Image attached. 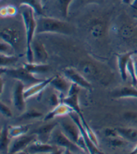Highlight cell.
I'll use <instances>...</instances> for the list:
<instances>
[{
    "label": "cell",
    "mask_w": 137,
    "mask_h": 154,
    "mask_svg": "<svg viewBox=\"0 0 137 154\" xmlns=\"http://www.w3.org/2000/svg\"><path fill=\"white\" fill-rule=\"evenodd\" d=\"M21 14L24 21L25 35L26 36V58L28 63H34L32 43L36 34L37 21L35 12L32 8L25 4H20Z\"/></svg>",
    "instance_id": "1"
},
{
    "label": "cell",
    "mask_w": 137,
    "mask_h": 154,
    "mask_svg": "<svg viewBox=\"0 0 137 154\" xmlns=\"http://www.w3.org/2000/svg\"><path fill=\"white\" fill-rule=\"evenodd\" d=\"M36 33L61 34L69 35L73 32V28L68 22L51 16H40L36 19Z\"/></svg>",
    "instance_id": "2"
},
{
    "label": "cell",
    "mask_w": 137,
    "mask_h": 154,
    "mask_svg": "<svg viewBox=\"0 0 137 154\" xmlns=\"http://www.w3.org/2000/svg\"><path fill=\"white\" fill-rule=\"evenodd\" d=\"M60 129L64 135L79 147H80L84 152H88L87 146L79 127L72 119H70V121L69 120L62 121Z\"/></svg>",
    "instance_id": "3"
},
{
    "label": "cell",
    "mask_w": 137,
    "mask_h": 154,
    "mask_svg": "<svg viewBox=\"0 0 137 154\" xmlns=\"http://www.w3.org/2000/svg\"><path fill=\"white\" fill-rule=\"evenodd\" d=\"M1 73L6 74L16 80L22 82L24 85L27 84L30 86L43 80L30 73L24 66L18 68H1Z\"/></svg>",
    "instance_id": "4"
},
{
    "label": "cell",
    "mask_w": 137,
    "mask_h": 154,
    "mask_svg": "<svg viewBox=\"0 0 137 154\" xmlns=\"http://www.w3.org/2000/svg\"><path fill=\"white\" fill-rule=\"evenodd\" d=\"M48 143L62 149H70L72 152H84L80 147L68 139L62 132L60 128L58 127L52 131Z\"/></svg>",
    "instance_id": "5"
},
{
    "label": "cell",
    "mask_w": 137,
    "mask_h": 154,
    "mask_svg": "<svg viewBox=\"0 0 137 154\" xmlns=\"http://www.w3.org/2000/svg\"><path fill=\"white\" fill-rule=\"evenodd\" d=\"M0 37L1 41L11 45L16 51L20 47L23 38L20 30L12 26H6L1 28Z\"/></svg>",
    "instance_id": "6"
},
{
    "label": "cell",
    "mask_w": 137,
    "mask_h": 154,
    "mask_svg": "<svg viewBox=\"0 0 137 154\" xmlns=\"http://www.w3.org/2000/svg\"><path fill=\"white\" fill-rule=\"evenodd\" d=\"M108 27V22L104 18H96L90 22L88 31L93 38L100 40L106 35Z\"/></svg>",
    "instance_id": "7"
},
{
    "label": "cell",
    "mask_w": 137,
    "mask_h": 154,
    "mask_svg": "<svg viewBox=\"0 0 137 154\" xmlns=\"http://www.w3.org/2000/svg\"><path fill=\"white\" fill-rule=\"evenodd\" d=\"M80 90V87L75 84H72L71 85L69 92H68L66 96L64 97L61 101L63 103L67 104L76 113L82 117L84 116L82 115L80 106L79 99H78V94Z\"/></svg>",
    "instance_id": "8"
},
{
    "label": "cell",
    "mask_w": 137,
    "mask_h": 154,
    "mask_svg": "<svg viewBox=\"0 0 137 154\" xmlns=\"http://www.w3.org/2000/svg\"><path fill=\"white\" fill-rule=\"evenodd\" d=\"M64 75L71 83L78 85L79 87L86 90L92 89V85L89 81L80 72L72 67H67L64 70Z\"/></svg>",
    "instance_id": "9"
},
{
    "label": "cell",
    "mask_w": 137,
    "mask_h": 154,
    "mask_svg": "<svg viewBox=\"0 0 137 154\" xmlns=\"http://www.w3.org/2000/svg\"><path fill=\"white\" fill-rule=\"evenodd\" d=\"M38 139L36 135L34 133L25 135L15 138L14 141L11 143L9 152L7 154H15L21 151L25 150L29 145Z\"/></svg>",
    "instance_id": "10"
},
{
    "label": "cell",
    "mask_w": 137,
    "mask_h": 154,
    "mask_svg": "<svg viewBox=\"0 0 137 154\" xmlns=\"http://www.w3.org/2000/svg\"><path fill=\"white\" fill-rule=\"evenodd\" d=\"M25 85L20 81L16 80L13 90L12 102L14 107L19 111H24L25 108V100L24 97Z\"/></svg>",
    "instance_id": "11"
},
{
    "label": "cell",
    "mask_w": 137,
    "mask_h": 154,
    "mask_svg": "<svg viewBox=\"0 0 137 154\" xmlns=\"http://www.w3.org/2000/svg\"><path fill=\"white\" fill-rule=\"evenodd\" d=\"M60 147L39 140H35L32 142L25 150L30 154H48L58 149Z\"/></svg>",
    "instance_id": "12"
},
{
    "label": "cell",
    "mask_w": 137,
    "mask_h": 154,
    "mask_svg": "<svg viewBox=\"0 0 137 154\" xmlns=\"http://www.w3.org/2000/svg\"><path fill=\"white\" fill-rule=\"evenodd\" d=\"M33 51L34 63H46L48 59V53L44 45L38 40L34 39L32 43Z\"/></svg>",
    "instance_id": "13"
},
{
    "label": "cell",
    "mask_w": 137,
    "mask_h": 154,
    "mask_svg": "<svg viewBox=\"0 0 137 154\" xmlns=\"http://www.w3.org/2000/svg\"><path fill=\"white\" fill-rule=\"evenodd\" d=\"M72 83L64 75H57L53 77L50 85L52 86L54 89L58 91L61 94H64L66 96Z\"/></svg>",
    "instance_id": "14"
},
{
    "label": "cell",
    "mask_w": 137,
    "mask_h": 154,
    "mask_svg": "<svg viewBox=\"0 0 137 154\" xmlns=\"http://www.w3.org/2000/svg\"><path fill=\"white\" fill-rule=\"evenodd\" d=\"M136 53V51H130L122 54L117 55V63H118L120 75L123 81H126L128 78L127 65L131 57Z\"/></svg>",
    "instance_id": "15"
},
{
    "label": "cell",
    "mask_w": 137,
    "mask_h": 154,
    "mask_svg": "<svg viewBox=\"0 0 137 154\" xmlns=\"http://www.w3.org/2000/svg\"><path fill=\"white\" fill-rule=\"evenodd\" d=\"M53 77L45 79H43L42 81L38 82V83L34 84L31 86L28 87L27 89L24 90V97L25 100H28L32 97L35 96L39 94L42 92L48 85L50 84V82L52 81Z\"/></svg>",
    "instance_id": "16"
},
{
    "label": "cell",
    "mask_w": 137,
    "mask_h": 154,
    "mask_svg": "<svg viewBox=\"0 0 137 154\" xmlns=\"http://www.w3.org/2000/svg\"><path fill=\"white\" fill-rule=\"evenodd\" d=\"M73 112H74V111L69 106H68L67 104L63 103V102H61L58 106L54 107L53 110H51L47 115L44 116V121H50V120H52L56 117H58V116H69Z\"/></svg>",
    "instance_id": "17"
},
{
    "label": "cell",
    "mask_w": 137,
    "mask_h": 154,
    "mask_svg": "<svg viewBox=\"0 0 137 154\" xmlns=\"http://www.w3.org/2000/svg\"><path fill=\"white\" fill-rule=\"evenodd\" d=\"M58 124L56 122H51L49 124L43 125L38 129L34 131L32 133L36 135L38 140L44 143H48L52 131L57 127Z\"/></svg>",
    "instance_id": "18"
},
{
    "label": "cell",
    "mask_w": 137,
    "mask_h": 154,
    "mask_svg": "<svg viewBox=\"0 0 137 154\" xmlns=\"http://www.w3.org/2000/svg\"><path fill=\"white\" fill-rule=\"evenodd\" d=\"M11 137L9 133V127L7 125L1 128L0 136V152L1 154H7L11 145Z\"/></svg>",
    "instance_id": "19"
},
{
    "label": "cell",
    "mask_w": 137,
    "mask_h": 154,
    "mask_svg": "<svg viewBox=\"0 0 137 154\" xmlns=\"http://www.w3.org/2000/svg\"><path fill=\"white\" fill-rule=\"evenodd\" d=\"M118 135L128 142L137 143V129L135 128H115Z\"/></svg>",
    "instance_id": "20"
},
{
    "label": "cell",
    "mask_w": 137,
    "mask_h": 154,
    "mask_svg": "<svg viewBox=\"0 0 137 154\" xmlns=\"http://www.w3.org/2000/svg\"><path fill=\"white\" fill-rule=\"evenodd\" d=\"M24 67L30 73L34 74H42L48 72L50 70V66L47 63H26L24 65Z\"/></svg>",
    "instance_id": "21"
},
{
    "label": "cell",
    "mask_w": 137,
    "mask_h": 154,
    "mask_svg": "<svg viewBox=\"0 0 137 154\" xmlns=\"http://www.w3.org/2000/svg\"><path fill=\"white\" fill-rule=\"evenodd\" d=\"M112 96L116 98H137V89L133 86H125L115 91Z\"/></svg>",
    "instance_id": "22"
},
{
    "label": "cell",
    "mask_w": 137,
    "mask_h": 154,
    "mask_svg": "<svg viewBox=\"0 0 137 154\" xmlns=\"http://www.w3.org/2000/svg\"><path fill=\"white\" fill-rule=\"evenodd\" d=\"M30 129V125H18L9 127V133L11 138H18L25 135Z\"/></svg>",
    "instance_id": "23"
},
{
    "label": "cell",
    "mask_w": 137,
    "mask_h": 154,
    "mask_svg": "<svg viewBox=\"0 0 137 154\" xmlns=\"http://www.w3.org/2000/svg\"><path fill=\"white\" fill-rule=\"evenodd\" d=\"M74 1V0H56L57 9L63 18H68L70 7Z\"/></svg>",
    "instance_id": "24"
},
{
    "label": "cell",
    "mask_w": 137,
    "mask_h": 154,
    "mask_svg": "<svg viewBox=\"0 0 137 154\" xmlns=\"http://www.w3.org/2000/svg\"><path fill=\"white\" fill-rule=\"evenodd\" d=\"M21 4L30 6L34 10L36 14L40 16H45L44 12V5L42 0H22Z\"/></svg>",
    "instance_id": "25"
},
{
    "label": "cell",
    "mask_w": 137,
    "mask_h": 154,
    "mask_svg": "<svg viewBox=\"0 0 137 154\" xmlns=\"http://www.w3.org/2000/svg\"><path fill=\"white\" fill-rule=\"evenodd\" d=\"M80 119H81L82 124V125H83V127L84 128L86 132V134L88 136V137H89L91 141H92L96 147H98V145H99L98 139V137H97V136L95 134V133L94 132V131L92 129V128H91L89 125H88L86 121V120H85L84 116H82V117H80Z\"/></svg>",
    "instance_id": "26"
},
{
    "label": "cell",
    "mask_w": 137,
    "mask_h": 154,
    "mask_svg": "<svg viewBox=\"0 0 137 154\" xmlns=\"http://www.w3.org/2000/svg\"><path fill=\"white\" fill-rule=\"evenodd\" d=\"M1 59V68H8L18 61V57L16 55H6L4 54L0 55Z\"/></svg>",
    "instance_id": "27"
},
{
    "label": "cell",
    "mask_w": 137,
    "mask_h": 154,
    "mask_svg": "<svg viewBox=\"0 0 137 154\" xmlns=\"http://www.w3.org/2000/svg\"><path fill=\"white\" fill-rule=\"evenodd\" d=\"M135 32V29L133 26L129 24H125L122 26L119 29V34L122 38L124 39H129L132 38Z\"/></svg>",
    "instance_id": "28"
},
{
    "label": "cell",
    "mask_w": 137,
    "mask_h": 154,
    "mask_svg": "<svg viewBox=\"0 0 137 154\" xmlns=\"http://www.w3.org/2000/svg\"><path fill=\"white\" fill-rule=\"evenodd\" d=\"M18 13V9L12 5H7L1 7L0 14L1 17H12L16 16Z\"/></svg>",
    "instance_id": "29"
},
{
    "label": "cell",
    "mask_w": 137,
    "mask_h": 154,
    "mask_svg": "<svg viewBox=\"0 0 137 154\" xmlns=\"http://www.w3.org/2000/svg\"><path fill=\"white\" fill-rule=\"evenodd\" d=\"M127 73L130 75L132 83L134 86L137 85V79L136 76V71L135 67V63H134L133 57H131L127 65Z\"/></svg>",
    "instance_id": "30"
},
{
    "label": "cell",
    "mask_w": 137,
    "mask_h": 154,
    "mask_svg": "<svg viewBox=\"0 0 137 154\" xmlns=\"http://www.w3.org/2000/svg\"><path fill=\"white\" fill-rule=\"evenodd\" d=\"M43 116L42 113L36 110H30L25 112L21 116L20 119L26 120V119H34L41 118Z\"/></svg>",
    "instance_id": "31"
},
{
    "label": "cell",
    "mask_w": 137,
    "mask_h": 154,
    "mask_svg": "<svg viewBox=\"0 0 137 154\" xmlns=\"http://www.w3.org/2000/svg\"><path fill=\"white\" fill-rule=\"evenodd\" d=\"M0 52L1 54L6 55H15L16 51L14 48L4 41H1V45H0Z\"/></svg>",
    "instance_id": "32"
},
{
    "label": "cell",
    "mask_w": 137,
    "mask_h": 154,
    "mask_svg": "<svg viewBox=\"0 0 137 154\" xmlns=\"http://www.w3.org/2000/svg\"><path fill=\"white\" fill-rule=\"evenodd\" d=\"M1 112L3 115L6 116L7 118H10L12 116V112L6 104H5L4 102H1Z\"/></svg>",
    "instance_id": "33"
},
{
    "label": "cell",
    "mask_w": 137,
    "mask_h": 154,
    "mask_svg": "<svg viewBox=\"0 0 137 154\" xmlns=\"http://www.w3.org/2000/svg\"><path fill=\"white\" fill-rule=\"evenodd\" d=\"M76 3H78L79 5H88L94 4H101V3L103 2V0H76Z\"/></svg>",
    "instance_id": "34"
},
{
    "label": "cell",
    "mask_w": 137,
    "mask_h": 154,
    "mask_svg": "<svg viewBox=\"0 0 137 154\" xmlns=\"http://www.w3.org/2000/svg\"><path fill=\"white\" fill-rule=\"evenodd\" d=\"M50 101L51 105H52V106L54 107L58 106L59 104H60L62 102L60 101V98H58V96L56 94H52V96H50Z\"/></svg>",
    "instance_id": "35"
},
{
    "label": "cell",
    "mask_w": 137,
    "mask_h": 154,
    "mask_svg": "<svg viewBox=\"0 0 137 154\" xmlns=\"http://www.w3.org/2000/svg\"><path fill=\"white\" fill-rule=\"evenodd\" d=\"M64 149H62V148H59L58 149H57L56 151H54V152H53L52 153H50L48 154H62L64 152Z\"/></svg>",
    "instance_id": "36"
},
{
    "label": "cell",
    "mask_w": 137,
    "mask_h": 154,
    "mask_svg": "<svg viewBox=\"0 0 137 154\" xmlns=\"http://www.w3.org/2000/svg\"><path fill=\"white\" fill-rule=\"evenodd\" d=\"M131 7L133 8L134 9L137 10V0H133L132 3H131Z\"/></svg>",
    "instance_id": "37"
},
{
    "label": "cell",
    "mask_w": 137,
    "mask_h": 154,
    "mask_svg": "<svg viewBox=\"0 0 137 154\" xmlns=\"http://www.w3.org/2000/svg\"><path fill=\"white\" fill-rule=\"evenodd\" d=\"M134 63H135V71H136V76L137 79V58H134Z\"/></svg>",
    "instance_id": "38"
},
{
    "label": "cell",
    "mask_w": 137,
    "mask_h": 154,
    "mask_svg": "<svg viewBox=\"0 0 137 154\" xmlns=\"http://www.w3.org/2000/svg\"><path fill=\"white\" fill-rule=\"evenodd\" d=\"M72 151H70V149H64V152L62 154H72Z\"/></svg>",
    "instance_id": "39"
},
{
    "label": "cell",
    "mask_w": 137,
    "mask_h": 154,
    "mask_svg": "<svg viewBox=\"0 0 137 154\" xmlns=\"http://www.w3.org/2000/svg\"><path fill=\"white\" fill-rule=\"evenodd\" d=\"M129 154H137V144L135 146V147L133 149V150Z\"/></svg>",
    "instance_id": "40"
},
{
    "label": "cell",
    "mask_w": 137,
    "mask_h": 154,
    "mask_svg": "<svg viewBox=\"0 0 137 154\" xmlns=\"http://www.w3.org/2000/svg\"><path fill=\"white\" fill-rule=\"evenodd\" d=\"M122 2H123L124 4H131V3H132L133 0H122Z\"/></svg>",
    "instance_id": "41"
},
{
    "label": "cell",
    "mask_w": 137,
    "mask_h": 154,
    "mask_svg": "<svg viewBox=\"0 0 137 154\" xmlns=\"http://www.w3.org/2000/svg\"><path fill=\"white\" fill-rule=\"evenodd\" d=\"M15 154H30V153L27 152L25 150H23V151H21V152H19L16 153Z\"/></svg>",
    "instance_id": "42"
},
{
    "label": "cell",
    "mask_w": 137,
    "mask_h": 154,
    "mask_svg": "<svg viewBox=\"0 0 137 154\" xmlns=\"http://www.w3.org/2000/svg\"><path fill=\"white\" fill-rule=\"evenodd\" d=\"M42 2L43 5H44H44L46 4V3L48 2V0H42Z\"/></svg>",
    "instance_id": "43"
},
{
    "label": "cell",
    "mask_w": 137,
    "mask_h": 154,
    "mask_svg": "<svg viewBox=\"0 0 137 154\" xmlns=\"http://www.w3.org/2000/svg\"><path fill=\"white\" fill-rule=\"evenodd\" d=\"M115 1H119V0H115Z\"/></svg>",
    "instance_id": "44"
},
{
    "label": "cell",
    "mask_w": 137,
    "mask_h": 154,
    "mask_svg": "<svg viewBox=\"0 0 137 154\" xmlns=\"http://www.w3.org/2000/svg\"><path fill=\"white\" fill-rule=\"evenodd\" d=\"M44 154H45V153H44Z\"/></svg>",
    "instance_id": "45"
},
{
    "label": "cell",
    "mask_w": 137,
    "mask_h": 154,
    "mask_svg": "<svg viewBox=\"0 0 137 154\" xmlns=\"http://www.w3.org/2000/svg\"><path fill=\"white\" fill-rule=\"evenodd\" d=\"M136 24H137V23H136Z\"/></svg>",
    "instance_id": "46"
}]
</instances>
